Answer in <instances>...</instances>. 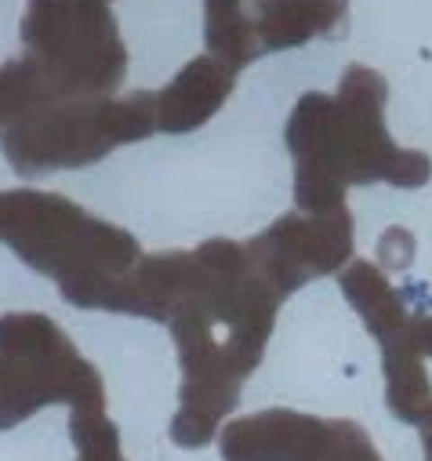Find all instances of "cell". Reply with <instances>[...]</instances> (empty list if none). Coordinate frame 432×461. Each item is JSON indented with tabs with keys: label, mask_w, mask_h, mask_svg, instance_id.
Masks as SVG:
<instances>
[{
	"label": "cell",
	"mask_w": 432,
	"mask_h": 461,
	"mask_svg": "<svg viewBox=\"0 0 432 461\" xmlns=\"http://www.w3.org/2000/svg\"><path fill=\"white\" fill-rule=\"evenodd\" d=\"M203 12H207L203 26H222L244 15V0H203Z\"/></svg>",
	"instance_id": "4"
},
{
	"label": "cell",
	"mask_w": 432,
	"mask_h": 461,
	"mask_svg": "<svg viewBox=\"0 0 432 461\" xmlns=\"http://www.w3.org/2000/svg\"><path fill=\"white\" fill-rule=\"evenodd\" d=\"M346 19V0H255V30L262 48H294L328 33Z\"/></svg>",
	"instance_id": "2"
},
{
	"label": "cell",
	"mask_w": 432,
	"mask_h": 461,
	"mask_svg": "<svg viewBox=\"0 0 432 461\" xmlns=\"http://www.w3.org/2000/svg\"><path fill=\"white\" fill-rule=\"evenodd\" d=\"M94 5H105V0H94Z\"/></svg>",
	"instance_id": "5"
},
{
	"label": "cell",
	"mask_w": 432,
	"mask_h": 461,
	"mask_svg": "<svg viewBox=\"0 0 432 461\" xmlns=\"http://www.w3.org/2000/svg\"><path fill=\"white\" fill-rule=\"evenodd\" d=\"M233 77L219 66V62H211V59H196L182 69V77L171 84L167 91V105H171V124L175 128H185L193 121H203L200 113L214 109L222 102V95L230 91Z\"/></svg>",
	"instance_id": "3"
},
{
	"label": "cell",
	"mask_w": 432,
	"mask_h": 461,
	"mask_svg": "<svg viewBox=\"0 0 432 461\" xmlns=\"http://www.w3.org/2000/svg\"><path fill=\"white\" fill-rule=\"evenodd\" d=\"M22 41L62 80L110 87L124 77L117 19L94 0H30Z\"/></svg>",
	"instance_id": "1"
}]
</instances>
